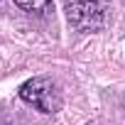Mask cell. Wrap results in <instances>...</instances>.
Wrapping results in <instances>:
<instances>
[{
	"label": "cell",
	"instance_id": "6da1fadb",
	"mask_svg": "<svg viewBox=\"0 0 125 125\" xmlns=\"http://www.w3.org/2000/svg\"><path fill=\"white\" fill-rule=\"evenodd\" d=\"M64 10L79 32H98L110 10V0H64Z\"/></svg>",
	"mask_w": 125,
	"mask_h": 125
},
{
	"label": "cell",
	"instance_id": "7a4b0ae2",
	"mask_svg": "<svg viewBox=\"0 0 125 125\" xmlns=\"http://www.w3.org/2000/svg\"><path fill=\"white\" fill-rule=\"evenodd\" d=\"M20 98L27 105H32V108H37L39 113H47V115L56 113L61 108V93H59L56 83L47 76H34V79L25 81L20 86Z\"/></svg>",
	"mask_w": 125,
	"mask_h": 125
},
{
	"label": "cell",
	"instance_id": "3957f363",
	"mask_svg": "<svg viewBox=\"0 0 125 125\" xmlns=\"http://www.w3.org/2000/svg\"><path fill=\"white\" fill-rule=\"evenodd\" d=\"M15 3H17L22 10H27V12H32V15H39V17H44V15H49V12L54 10V3H52V0H15Z\"/></svg>",
	"mask_w": 125,
	"mask_h": 125
}]
</instances>
